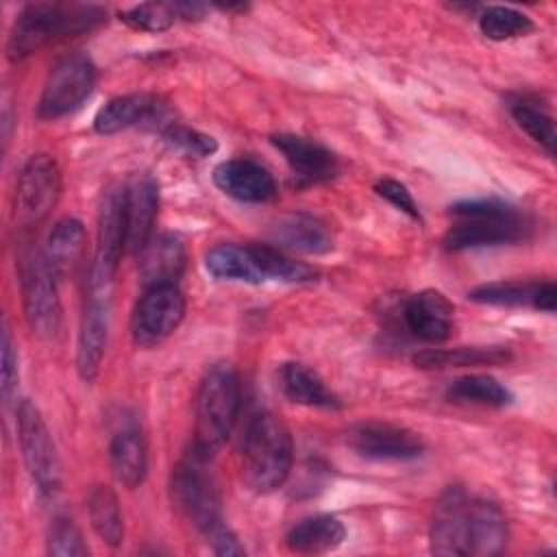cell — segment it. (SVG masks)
I'll return each instance as SVG.
<instances>
[{
    "instance_id": "cell-1",
    "label": "cell",
    "mask_w": 557,
    "mask_h": 557,
    "mask_svg": "<svg viewBox=\"0 0 557 557\" xmlns=\"http://www.w3.org/2000/svg\"><path fill=\"white\" fill-rule=\"evenodd\" d=\"M455 222L444 235L446 250L461 252L485 246L516 244L531 235V220L498 198L461 200L450 207Z\"/></svg>"
},
{
    "instance_id": "cell-2",
    "label": "cell",
    "mask_w": 557,
    "mask_h": 557,
    "mask_svg": "<svg viewBox=\"0 0 557 557\" xmlns=\"http://www.w3.org/2000/svg\"><path fill=\"white\" fill-rule=\"evenodd\" d=\"M107 13L91 4H61V2H30L15 17L7 54L11 61H22L39 48L98 26Z\"/></svg>"
},
{
    "instance_id": "cell-3",
    "label": "cell",
    "mask_w": 557,
    "mask_h": 557,
    "mask_svg": "<svg viewBox=\"0 0 557 557\" xmlns=\"http://www.w3.org/2000/svg\"><path fill=\"white\" fill-rule=\"evenodd\" d=\"M294 463L292 433L274 413L250 420L242 444V481L255 494H270L289 479Z\"/></svg>"
},
{
    "instance_id": "cell-4",
    "label": "cell",
    "mask_w": 557,
    "mask_h": 557,
    "mask_svg": "<svg viewBox=\"0 0 557 557\" xmlns=\"http://www.w3.org/2000/svg\"><path fill=\"white\" fill-rule=\"evenodd\" d=\"M239 413V379L231 363H213L196 394L194 453L211 459L228 440Z\"/></svg>"
},
{
    "instance_id": "cell-5",
    "label": "cell",
    "mask_w": 557,
    "mask_h": 557,
    "mask_svg": "<svg viewBox=\"0 0 557 557\" xmlns=\"http://www.w3.org/2000/svg\"><path fill=\"white\" fill-rule=\"evenodd\" d=\"M205 463L207 459L191 453L189 459L174 466L170 476V496L174 507L202 535L224 522L222 498Z\"/></svg>"
},
{
    "instance_id": "cell-6",
    "label": "cell",
    "mask_w": 557,
    "mask_h": 557,
    "mask_svg": "<svg viewBox=\"0 0 557 557\" xmlns=\"http://www.w3.org/2000/svg\"><path fill=\"white\" fill-rule=\"evenodd\" d=\"M20 285L30 331L41 339H54L61 331V298L57 292V274L44 250L28 248L22 252Z\"/></svg>"
},
{
    "instance_id": "cell-7",
    "label": "cell",
    "mask_w": 557,
    "mask_h": 557,
    "mask_svg": "<svg viewBox=\"0 0 557 557\" xmlns=\"http://www.w3.org/2000/svg\"><path fill=\"white\" fill-rule=\"evenodd\" d=\"M17 442L30 481L44 496H52L61 485L59 455L46 420L30 400L17 405Z\"/></svg>"
},
{
    "instance_id": "cell-8",
    "label": "cell",
    "mask_w": 557,
    "mask_h": 557,
    "mask_svg": "<svg viewBox=\"0 0 557 557\" xmlns=\"http://www.w3.org/2000/svg\"><path fill=\"white\" fill-rule=\"evenodd\" d=\"M185 318V296L178 285H150L135 302L131 335L135 346L154 348L165 342Z\"/></svg>"
},
{
    "instance_id": "cell-9",
    "label": "cell",
    "mask_w": 557,
    "mask_h": 557,
    "mask_svg": "<svg viewBox=\"0 0 557 557\" xmlns=\"http://www.w3.org/2000/svg\"><path fill=\"white\" fill-rule=\"evenodd\" d=\"M61 196V172L52 157L33 154L20 170L13 220L20 226H33L48 218Z\"/></svg>"
},
{
    "instance_id": "cell-10",
    "label": "cell",
    "mask_w": 557,
    "mask_h": 557,
    "mask_svg": "<svg viewBox=\"0 0 557 557\" xmlns=\"http://www.w3.org/2000/svg\"><path fill=\"white\" fill-rule=\"evenodd\" d=\"M94 85L96 65L87 54L76 52L63 57L46 78L39 98V115L57 120L76 111L89 98Z\"/></svg>"
},
{
    "instance_id": "cell-11",
    "label": "cell",
    "mask_w": 557,
    "mask_h": 557,
    "mask_svg": "<svg viewBox=\"0 0 557 557\" xmlns=\"http://www.w3.org/2000/svg\"><path fill=\"white\" fill-rule=\"evenodd\" d=\"M348 446L374 461H409L424 453V442L407 426L389 422H361L348 429Z\"/></svg>"
},
{
    "instance_id": "cell-12",
    "label": "cell",
    "mask_w": 557,
    "mask_h": 557,
    "mask_svg": "<svg viewBox=\"0 0 557 557\" xmlns=\"http://www.w3.org/2000/svg\"><path fill=\"white\" fill-rule=\"evenodd\" d=\"M126 252L124 235V209H122V187L107 189L100 213H98V244L91 265V287H109L117 263Z\"/></svg>"
},
{
    "instance_id": "cell-13",
    "label": "cell",
    "mask_w": 557,
    "mask_h": 557,
    "mask_svg": "<svg viewBox=\"0 0 557 557\" xmlns=\"http://www.w3.org/2000/svg\"><path fill=\"white\" fill-rule=\"evenodd\" d=\"M124 209V235L126 252L139 255L152 239L157 209H159V185L152 174L135 172L122 187Z\"/></svg>"
},
{
    "instance_id": "cell-14",
    "label": "cell",
    "mask_w": 557,
    "mask_h": 557,
    "mask_svg": "<svg viewBox=\"0 0 557 557\" xmlns=\"http://www.w3.org/2000/svg\"><path fill=\"white\" fill-rule=\"evenodd\" d=\"M468 520L470 496L461 487H448L433 509L431 520V550L435 555L468 557Z\"/></svg>"
},
{
    "instance_id": "cell-15",
    "label": "cell",
    "mask_w": 557,
    "mask_h": 557,
    "mask_svg": "<svg viewBox=\"0 0 557 557\" xmlns=\"http://www.w3.org/2000/svg\"><path fill=\"white\" fill-rule=\"evenodd\" d=\"M109 287H91V296L85 305L81 333H78V350H76V368L85 383H91L104 357L107 339H109Z\"/></svg>"
},
{
    "instance_id": "cell-16",
    "label": "cell",
    "mask_w": 557,
    "mask_h": 557,
    "mask_svg": "<svg viewBox=\"0 0 557 557\" xmlns=\"http://www.w3.org/2000/svg\"><path fill=\"white\" fill-rule=\"evenodd\" d=\"M165 104L152 94H126L109 100L94 117L100 135H115L133 126H152L159 133L170 124Z\"/></svg>"
},
{
    "instance_id": "cell-17",
    "label": "cell",
    "mask_w": 557,
    "mask_h": 557,
    "mask_svg": "<svg viewBox=\"0 0 557 557\" xmlns=\"http://www.w3.org/2000/svg\"><path fill=\"white\" fill-rule=\"evenodd\" d=\"M455 309L437 289H422L411 294L403 305V322L407 331L429 344H442L453 333Z\"/></svg>"
},
{
    "instance_id": "cell-18",
    "label": "cell",
    "mask_w": 557,
    "mask_h": 557,
    "mask_svg": "<svg viewBox=\"0 0 557 557\" xmlns=\"http://www.w3.org/2000/svg\"><path fill=\"white\" fill-rule=\"evenodd\" d=\"M270 139L274 148L285 157L298 183L315 185L337 174V159L322 144L294 133H278V135H272Z\"/></svg>"
},
{
    "instance_id": "cell-19",
    "label": "cell",
    "mask_w": 557,
    "mask_h": 557,
    "mask_svg": "<svg viewBox=\"0 0 557 557\" xmlns=\"http://www.w3.org/2000/svg\"><path fill=\"white\" fill-rule=\"evenodd\" d=\"M213 183L226 196L239 202L261 205L276 196L274 176L257 161L228 159L213 170Z\"/></svg>"
},
{
    "instance_id": "cell-20",
    "label": "cell",
    "mask_w": 557,
    "mask_h": 557,
    "mask_svg": "<svg viewBox=\"0 0 557 557\" xmlns=\"http://www.w3.org/2000/svg\"><path fill=\"white\" fill-rule=\"evenodd\" d=\"M479 305L494 307H531L553 313L557 307V287L553 281H496L468 292Z\"/></svg>"
},
{
    "instance_id": "cell-21",
    "label": "cell",
    "mask_w": 557,
    "mask_h": 557,
    "mask_svg": "<svg viewBox=\"0 0 557 557\" xmlns=\"http://www.w3.org/2000/svg\"><path fill=\"white\" fill-rule=\"evenodd\" d=\"M270 237L278 250L302 255H322L333 248V235L329 226L309 213H289L278 218L270 228Z\"/></svg>"
},
{
    "instance_id": "cell-22",
    "label": "cell",
    "mask_w": 557,
    "mask_h": 557,
    "mask_svg": "<svg viewBox=\"0 0 557 557\" xmlns=\"http://www.w3.org/2000/svg\"><path fill=\"white\" fill-rule=\"evenodd\" d=\"M185 244L176 235H157L139 252V276L144 287L176 285L185 270Z\"/></svg>"
},
{
    "instance_id": "cell-23",
    "label": "cell",
    "mask_w": 557,
    "mask_h": 557,
    "mask_svg": "<svg viewBox=\"0 0 557 557\" xmlns=\"http://www.w3.org/2000/svg\"><path fill=\"white\" fill-rule=\"evenodd\" d=\"M509 540V529L503 511L485 500L470 498V520H468V546L470 555L490 557L505 550Z\"/></svg>"
},
{
    "instance_id": "cell-24",
    "label": "cell",
    "mask_w": 557,
    "mask_h": 557,
    "mask_svg": "<svg viewBox=\"0 0 557 557\" xmlns=\"http://www.w3.org/2000/svg\"><path fill=\"white\" fill-rule=\"evenodd\" d=\"M346 537V529L339 518L331 513H315L296 522L287 535L285 544L298 555H324L335 550Z\"/></svg>"
},
{
    "instance_id": "cell-25",
    "label": "cell",
    "mask_w": 557,
    "mask_h": 557,
    "mask_svg": "<svg viewBox=\"0 0 557 557\" xmlns=\"http://www.w3.org/2000/svg\"><path fill=\"white\" fill-rule=\"evenodd\" d=\"M109 463L115 481L122 487L135 490L141 485L148 470V448L144 435L137 429L115 433L109 446Z\"/></svg>"
},
{
    "instance_id": "cell-26",
    "label": "cell",
    "mask_w": 557,
    "mask_h": 557,
    "mask_svg": "<svg viewBox=\"0 0 557 557\" xmlns=\"http://www.w3.org/2000/svg\"><path fill=\"white\" fill-rule=\"evenodd\" d=\"M83 252H85V226L74 218L59 220L50 228L46 248H44V255L50 268L54 270L57 278L72 276L83 261Z\"/></svg>"
},
{
    "instance_id": "cell-27",
    "label": "cell",
    "mask_w": 557,
    "mask_h": 557,
    "mask_svg": "<svg viewBox=\"0 0 557 557\" xmlns=\"http://www.w3.org/2000/svg\"><path fill=\"white\" fill-rule=\"evenodd\" d=\"M281 389L296 405L318 407V409L339 407L337 396L326 387L320 374L298 361H287L281 366Z\"/></svg>"
},
{
    "instance_id": "cell-28",
    "label": "cell",
    "mask_w": 557,
    "mask_h": 557,
    "mask_svg": "<svg viewBox=\"0 0 557 557\" xmlns=\"http://www.w3.org/2000/svg\"><path fill=\"white\" fill-rule=\"evenodd\" d=\"M205 268L211 276L222 281H242L252 285L263 283L261 270L250 246L220 244L207 252Z\"/></svg>"
},
{
    "instance_id": "cell-29",
    "label": "cell",
    "mask_w": 557,
    "mask_h": 557,
    "mask_svg": "<svg viewBox=\"0 0 557 557\" xmlns=\"http://www.w3.org/2000/svg\"><path fill=\"white\" fill-rule=\"evenodd\" d=\"M87 513L96 535L111 548L124 542V518L117 494L109 485H96L87 496Z\"/></svg>"
},
{
    "instance_id": "cell-30",
    "label": "cell",
    "mask_w": 557,
    "mask_h": 557,
    "mask_svg": "<svg viewBox=\"0 0 557 557\" xmlns=\"http://www.w3.org/2000/svg\"><path fill=\"white\" fill-rule=\"evenodd\" d=\"M446 398L459 405L505 407L513 400L511 389L490 374H466L446 387Z\"/></svg>"
},
{
    "instance_id": "cell-31",
    "label": "cell",
    "mask_w": 557,
    "mask_h": 557,
    "mask_svg": "<svg viewBox=\"0 0 557 557\" xmlns=\"http://www.w3.org/2000/svg\"><path fill=\"white\" fill-rule=\"evenodd\" d=\"M509 359L503 346H472V348H429L413 357L418 368H461V366H498Z\"/></svg>"
},
{
    "instance_id": "cell-32",
    "label": "cell",
    "mask_w": 557,
    "mask_h": 557,
    "mask_svg": "<svg viewBox=\"0 0 557 557\" xmlns=\"http://www.w3.org/2000/svg\"><path fill=\"white\" fill-rule=\"evenodd\" d=\"M481 33L492 41H507L527 37L535 24L529 15L511 7H485L479 15Z\"/></svg>"
},
{
    "instance_id": "cell-33",
    "label": "cell",
    "mask_w": 557,
    "mask_h": 557,
    "mask_svg": "<svg viewBox=\"0 0 557 557\" xmlns=\"http://www.w3.org/2000/svg\"><path fill=\"white\" fill-rule=\"evenodd\" d=\"M511 117L516 120V124L533 139L537 141L548 154H555V122L553 117L533 100L529 98H520L513 100L511 107Z\"/></svg>"
},
{
    "instance_id": "cell-34",
    "label": "cell",
    "mask_w": 557,
    "mask_h": 557,
    "mask_svg": "<svg viewBox=\"0 0 557 557\" xmlns=\"http://www.w3.org/2000/svg\"><path fill=\"white\" fill-rule=\"evenodd\" d=\"M250 248L255 252V259H257L263 281L274 278V281H285V283H302V281H311L315 276V270H311L309 265H305L300 261L289 259L278 248L263 246V244H252Z\"/></svg>"
},
{
    "instance_id": "cell-35",
    "label": "cell",
    "mask_w": 557,
    "mask_h": 557,
    "mask_svg": "<svg viewBox=\"0 0 557 557\" xmlns=\"http://www.w3.org/2000/svg\"><path fill=\"white\" fill-rule=\"evenodd\" d=\"M120 20L126 22L135 30L163 33V30H168L174 24L176 13H174L172 4H165V2H144V4H135L131 9L120 11Z\"/></svg>"
},
{
    "instance_id": "cell-36",
    "label": "cell",
    "mask_w": 557,
    "mask_h": 557,
    "mask_svg": "<svg viewBox=\"0 0 557 557\" xmlns=\"http://www.w3.org/2000/svg\"><path fill=\"white\" fill-rule=\"evenodd\" d=\"M163 139L176 148L178 152L187 154V157H196V159H202V157H209L218 150V141L211 137V135H205L196 128H189L185 124H176V122H170L163 131H161Z\"/></svg>"
},
{
    "instance_id": "cell-37",
    "label": "cell",
    "mask_w": 557,
    "mask_h": 557,
    "mask_svg": "<svg viewBox=\"0 0 557 557\" xmlns=\"http://www.w3.org/2000/svg\"><path fill=\"white\" fill-rule=\"evenodd\" d=\"M48 555L54 557H83L89 555L87 544L83 542L81 529L70 518H54L48 531Z\"/></svg>"
},
{
    "instance_id": "cell-38",
    "label": "cell",
    "mask_w": 557,
    "mask_h": 557,
    "mask_svg": "<svg viewBox=\"0 0 557 557\" xmlns=\"http://www.w3.org/2000/svg\"><path fill=\"white\" fill-rule=\"evenodd\" d=\"M374 191L385 198L389 205H394L396 209H400L403 213H407L409 218L413 220H420V211H418V205L411 196V191L407 189V185H403L400 181H394V178H381L376 185H374Z\"/></svg>"
},
{
    "instance_id": "cell-39",
    "label": "cell",
    "mask_w": 557,
    "mask_h": 557,
    "mask_svg": "<svg viewBox=\"0 0 557 557\" xmlns=\"http://www.w3.org/2000/svg\"><path fill=\"white\" fill-rule=\"evenodd\" d=\"M15 385H17V352L11 339V331L4 324L2 329V396L4 400L11 398Z\"/></svg>"
},
{
    "instance_id": "cell-40",
    "label": "cell",
    "mask_w": 557,
    "mask_h": 557,
    "mask_svg": "<svg viewBox=\"0 0 557 557\" xmlns=\"http://www.w3.org/2000/svg\"><path fill=\"white\" fill-rule=\"evenodd\" d=\"M205 537H207V542H209V546H211V550H213L215 555H244V553H246L244 546L239 544L237 535L228 529L226 522L218 524V527H215L213 531H209Z\"/></svg>"
},
{
    "instance_id": "cell-41",
    "label": "cell",
    "mask_w": 557,
    "mask_h": 557,
    "mask_svg": "<svg viewBox=\"0 0 557 557\" xmlns=\"http://www.w3.org/2000/svg\"><path fill=\"white\" fill-rule=\"evenodd\" d=\"M172 7H174L176 17H185V20H196L207 13V7L198 4V2H174Z\"/></svg>"
}]
</instances>
